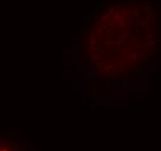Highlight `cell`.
Returning <instances> with one entry per match:
<instances>
[{
  "instance_id": "1",
  "label": "cell",
  "mask_w": 161,
  "mask_h": 151,
  "mask_svg": "<svg viewBox=\"0 0 161 151\" xmlns=\"http://www.w3.org/2000/svg\"><path fill=\"white\" fill-rule=\"evenodd\" d=\"M157 11L148 2L112 7L96 22L92 50L106 70H125L152 54L158 39Z\"/></svg>"
},
{
  "instance_id": "2",
  "label": "cell",
  "mask_w": 161,
  "mask_h": 151,
  "mask_svg": "<svg viewBox=\"0 0 161 151\" xmlns=\"http://www.w3.org/2000/svg\"><path fill=\"white\" fill-rule=\"evenodd\" d=\"M0 151H16L14 149H11L8 147H5V145H0Z\"/></svg>"
}]
</instances>
